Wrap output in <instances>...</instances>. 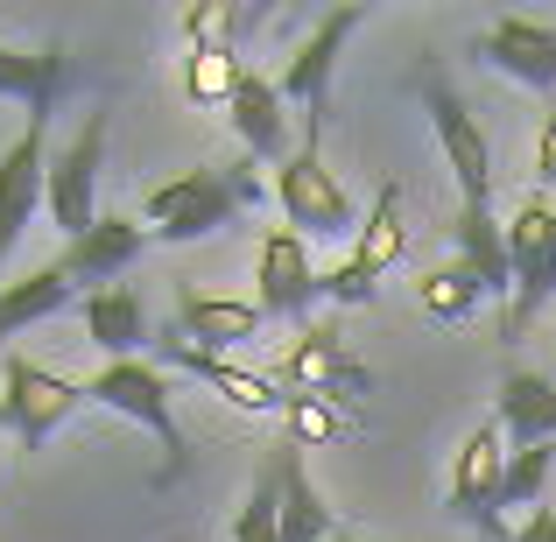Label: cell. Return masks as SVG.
<instances>
[{
	"instance_id": "cb8c5ba5",
	"label": "cell",
	"mask_w": 556,
	"mask_h": 542,
	"mask_svg": "<svg viewBox=\"0 0 556 542\" xmlns=\"http://www.w3.org/2000/svg\"><path fill=\"white\" fill-rule=\"evenodd\" d=\"M402 247H408V226H402V184H380L374 212L359 218V232H353V261H359L367 275H388L394 261H402Z\"/></svg>"
},
{
	"instance_id": "f1b7e54d",
	"label": "cell",
	"mask_w": 556,
	"mask_h": 542,
	"mask_svg": "<svg viewBox=\"0 0 556 542\" xmlns=\"http://www.w3.org/2000/svg\"><path fill=\"white\" fill-rule=\"evenodd\" d=\"M232 542H282V501H275V472H268V465L254 472L247 507L232 515Z\"/></svg>"
},
{
	"instance_id": "9c48e42d",
	"label": "cell",
	"mask_w": 556,
	"mask_h": 542,
	"mask_svg": "<svg viewBox=\"0 0 556 542\" xmlns=\"http://www.w3.org/2000/svg\"><path fill=\"white\" fill-rule=\"evenodd\" d=\"M317 297H325V275L311 268V240H296L289 226L261 232V254H254V303H261V317L303 325Z\"/></svg>"
},
{
	"instance_id": "4fadbf2b",
	"label": "cell",
	"mask_w": 556,
	"mask_h": 542,
	"mask_svg": "<svg viewBox=\"0 0 556 542\" xmlns=\"http://www.w3.org/2000/svg\"><path fill=\"white\" fill-rule=\"evenodd\" d=\"M141 247H149V226L141 218H99L92 232H78V240H64V254H56V268H64L71 289H85V297H99V289H113L127 268L141 261Z\"/></svg>"
},
{
	"instance_id": "ac0fdd59",
	"label": "cell",
	"mask_w": 556,
	"mask_h": 542,
	"mask_svg": "<svg viewBox=\"0 0 556 542\" xmlns=\"http://www.w3.org/2000/svg\"><path fill=\"white\" fill-rule=\"evenodd\" d=\"M451 261L486 282V297H507L515 303V261H507V226L493 218V204H458L451 218Z\"/></svg>"
},
{
	"instance_id": "4dcf8cb0",
	"label": "cell",
	"mask_w": 556,
	"mask_h": 542,
	"mask_svg": "<svg viewBox=\"0 0 556 542\" xmlns=\"http://www.w3.org/2000/svg\"><path fill=\"white\" fill-rule=\"evenodd\" d=\"M535 184H556V106L535 127Z\"/></svg>"
},
{
	"instance_id": "1f68e13d",
	"label": "cell",
	"mask_w": 556,
	"mask_h": 542,
	"mask_svg": "<svg viewBox=\"0 0 556 542\" xmlns=\"http://www.w3.org/2000/svg\"><path fill=\"white\" fill-rule=\"evenodd\" d=\"M515 542H556V507H535V515L515 529Z\"/></svg>"
},
{
	"instance_id": "44dd1931",
	"label": "cell",
	"mask_w": 556,
	"mask_h": 542,
	"mask_svg": "<svg viewBox=\"0 0 556 542\" xmlns=\"http://www.w3.org/2000/svg\"><path fill=\"white\" fill-rule=\"evenodd\" d=\"M275 380H282V388H296V394H331V402H339V388L345 394L367 388V374L353 366V353H345L331 331H303V339L282 353V374H275Z\"/></svg>"
},
{
	"instance_id": "7402d4cb",
	"label": "cell",
	"mask_w": 556,
	"mask_h": 542,
	"mask_svg": "<svg viewBox=\"0 0 556 542\" xmlns=\"http://www.w3.org/2000/svg\"><path fill=\"white\" fill-rule=\"evenodd\" d=\"M85 339L106 360H141V345H149V311H141L135 289L113 282V289H99V297H85Z\"/></svg>"
},
{
	"instance_id": "ffe728a7",
	"label": "cell",
	"mask_w": 556,
	"mask_h": 542,
	"mask_svg": "<svg viewBox=\"0 0 556 542\" xmlns=\"http://www.w3.org/2000/svg\"><path fill=\"white\" fill-rule=\"evenodd\" d=\"M64 85H71L64 42H42V50H8V42H0V99H22L28 121H50Z\"/></svg>"
},
{
	"instance_id": "7a4b0ae2",
	"label": "cell",
	"mask_w": 556,
	"mask_h": 542,
	"mask_svg": "<svg viewBox=\"0 0 556 542\" xmlns=\"http://www.w3.org/2000/svg\"><path fill=\"white\" fill-rule=\"evenodd\" d=\"M85 402L141 423V430L163 444V472H155V487H177V479L190 472V437L177 423V402H169V366L163 360H106L92 380H85Z\"/></svg>"
},
{
	"instance_id": "f546056e",
	"label": "cell",
	"mask_w": 556,
	"mask_h": 542,
	"mask_svg": "<svg viewBox=\"0 0 556 542\" xmlns=\"http://www.w3.org/2000/svg\"><path fill=\"white\" fill-rule=\"evenodd\" d=\"M374 289H380V275H367L353 254H345L339 268L325 275V297H331V303H374Z\"/></svg>"
},
{
	"instance_id": "ba28073f",
	"label": "cell",
	"mask_w": 556,
	"mask_h": 542,
	"mask_svg": "<svg viewBox=\"0 0 556 542\" xmlns=\"http://www.w3.org/2000/svg\"><path fill=\"white\" fill-rule=\"evenodd\" d=\"M359 28H367V8H359V0H345V8L317 14V28L296 42V56L282 64L275 92H282V99H296V106H303V121H331V71H339L345 42H353Z\"/></svg>"
},
{
	"instance_id": "9a60e30c",
	"label": "cell",
	"mask_w": 556,
	"mask_h": 542,
	"mask_svg": "<svg viewBox=\"0 0 556 542\" xmlns=\"http://www.w3.org/2000/svg\"><path fill=\"white\" fill-rule=\"evenodd\" d=\"M261 331V303H232V297H204V289H177V325L163 339L198 345V353H240L247 339Z\"/></svg>"
},
{
	"instance_id": "e0dca14e",
	"label": "cell",
	"mask_w": 556,
	"mask_h": 542,
	"mask_svg": "<svg viewBox=\"0 0 556 542\" xmlns=\"http://www.w3.org/2000/svg\"><path fill=\"white\" fill-rule=\"evenodd\" d=\"M268 472H275V501H282V542H331L339 535V521H331V507H325V493H317L296 444H275Z\"/></svg>"
},
{
	"instance_id": "d6a6232c",
	"label": "cell",
	"mask_w": 556,
	"mask_h": 542,
	"mask_svg": "<svg viewBox=\"0 0 556 542\" xmlns=\"http://www.w3.org/2000/svg\"><path fill=\"white\" fill-rule=\"evenodd\" d=\"M479 542H515V535H507V529H486V535H479Z\"/></svg>"
},
{
	"instance_id": "30bf717a",
	"label": "cell",
	"mask_w": 556,
	"mask_h": 542,
	"mask_svg": "<svg viewBox=\"0 0 556 542\" xmlns=\"http://www.w3.org/2000/svg\"><path fill=\"white\" fill-rule=\"evenodd\" d=\"M501 479H507V451H501V423H479L472 437L458 444L451 458V487H444V507L458 521H472L479 535L501 529Z\"/></svg>"
},
{
	"instance_id": "5bb4252c",
	"label": "cell",
	"mask_w": 556,
	"mask_h": 542,
	"mask_svg": "<svg viewBox=\"0 0 556 542\" xmlns=\"http://www.w3.org/2000/svg\"><path fill=\"white\" fill-rule=\"evenodd\" d=\"M163 360H169V374L204 380L212 394H226V402H232V408H247V416H282V408H289V394H282V380H275V374L232 366V360L198 353V345H177V339H163Z\"/></svg>"
},
{
	"instance_id": "484cf974",
	"label": "cell",
	"mask_w": 556,
	"mask_h": 542,
	"mask_svg": "<svg viewBox=\"0 0 556 542\" xmlns=\"http://www.w3.org/2000/svg\"><path fill=\"white\" fill-rule=\"evenodd\" d=\"M345 430H353V416H345L331 394H289V408H282V444H296V451H331Z\"/></svg>"
},
{
	"instance_id": "836d02e7",
	"label": "cell",
	"mask_w": 556,
	"mask_h": 542,
	"mask_svg": "<svg viewBox=\"0 0 556 542\" xmlns=\"http://www.w3.org/2000/svg\"><path fill=\"white\" fill-rule=\"evenodd\" d=\"M331 542H367V535H345V529H339V535H331Z\"/></svg>"
},
{
	"instance_id": "277c9868",
	"label": "cell",
	"mask_w": 556,
	"mask_h": 542,
	"mask_svg": "<svg viewBox=\"0 0 556 542\" xmlns=\"http://www.w3.org/2000/svg\"><path fill=\"white\" fill-rule=\"evenodd\" d=\"M78 408H85V388H78V380L36 366L28 353H8V360H0V430H8L22 451L50 444V437L78 416Z\"/></svg>"
},
{
	"instance_id": "4316f807",
	"label": "cell",
	"mask_w": 556,
	"mask_h": 542,
	"mask_svg": "<svg viewBox=\"0 0 556 542\" xmlns=\"http://www.w3.org/2000/svg\"><path fill=\"white\" fill-rule=\"evenodd\" d=\"M240 56L232 50H190L184 56V92L198 99V106H226L232 99V85H240Z\"/></svg>"
},
{
	"instance_id": "7c38bea8",
	"label": "cell",
	"mask_w": 556,
	"mask_h": 542,
	"mask_svg": "<svg viewBox=\"0 0 556 542\" xmlns=\"http://www.w3.org/2000/svg\"><path fill=\"white\" fill-rule=\"evenodd\" d=\"M472 56L486 71H501V78L529 85V92H556V28L535 22V14H501V22L486 28V36L472 42Z\"/></svg>"
},
{
	"instance_id": "2e32d148",
	"label": "cell",
	"mask_w": 556,
	"mask_h": 542,
	"mask_svg": "<svg viewBox=\"0 0 556 542\" xmlns=\"http://www.w3.org/2000/svg\"><path fill=\"white\" fill-rule=\"evenodd\" d=\"M226 121H232V135L247 141V163H275L282 169L289 155V121H282V92H275V78H261V71H240V85H232V99H226Z\"/></svg>"
},
{
	"instance_id": "8992f818",
	"label": "cell",
	"mask_w": 556,
	"mask_h": 542,
	"mask_svg": "<svg viewBox=\"0 0 556 542\" xmlns=\"http://www.w3.org/2000/svg\"><path fill=\"white\" fill-rule=\"evenodd\" d=\"M106 127H113V106H92L85 127L50 155V184H42V212L64 226V240L99 226V169H106Z\"/></svg>"
},
{
	"instance_id": "83f0119b",
	"label": "cell",
	"mask_w": 556,
	"mask_h": 542,
	"mask_svg": "<svg viewBox=\"0 0 556 542\" xmlns=\"http://www.w3.org/2000/svg\"><path fill=\"white\" fill-rule=\"evenodd\" d=\"M556 472V444H529V451H507V479H501V507H535Z\"/></svg>"
},
{
	"instance_id": "d6986e66",
	"label": "cell",
	"mask_w": 556,
	"mask_h": 542,
	"mask_svg": "<svg viewBox=\"0 0 556 542\" xmlns=\"http://www.w3.org/2000/svg\"><path fill=\"white\" fill-rule=\"evenodd\" d=\"M493 423H501V437H507L515 451L556 444V380H549V374H529V366H515V374L501 380V394H493Z\"/></svg>"
},
{
	"instance_id": "52a82bcc",
	"label": "cell",
	"mask_w": 556,
	"mask_h": 542,
	"mask_svg": "<svg viewBox=\"0 0 556 542\" xmlns=\"http://www.w3.org/2000/svg\"><path fill=\"white\" fill-rule=\"evenodd\" d=\"M416 92H422V113H430L437 149H444V163H451L458 204H493V141H486V127L472 121V106H465L437 71H422Z\"/></svg>"
},
{
	"instance_id": "6da1fadb",
	"label": "cell",
	"mask_w": 556,
	"mask_h": 542,
	"mask_svg": "<svg viewBox=\"0 0 556 542\" xmlns=\"http://www.w3.org/2000/svg\"><path fill=\"white\" fill-rule=\"evenodd\" d=\"M261 198V177L254 163H198L184 169V177L155 184L149 204H141V226H149V240H169V247H190V240H212V232L240 226V212Z\"/></svg>"
},
{
	"instance_id": "603a6c76",
	"label": "cell",
	"mask_w": 556,
	"mask_h": 542,
	"mask_svg": "<svg viewBox=\"0 0 556 542\" xmlns=\"http://www.w3.org/2000/svg\"><path fill=\"white\" fill-rule=\"evenodd\" d=\"M78 303V289L64 282V268H36V275H22V282H0V345L8 339H22L28 325H42V317H56V311H71Z\"/></svg>"
},
{
	"instance_id": "8fae6325",
	"label": "cell",
	"mask_w": 556,
	"mask_h": 542,
	"mask_svg": "<svg viewBox=\"0 0 556 542\" xmlns=\"http://www.w3.org/2000/svg\"><path fill=\"white\" fill-rule=\"evenodd\" d=\"M42 184H50V121H28L22 135L0 149V261L42 212Z\"/></svg>"
},
{
	"instance_id": "3957f363",
	"label": "cell",
	"mask_w": 556,
	"mask_h": 542,
	"mask_svg": "<svg viewBox=\"0 0 556 542\" xmlns=\"http://www.w3.org/2000/svg\"><path fill=\"white\" fill-rule=\"evenodd\" d=\"M275 204H282V218H289L296 240H353L359 232L353 198H345L339 169L325 163L317 141H296V155L275 169Z\"/></svg>"
},
{
	"instance_id": "5b68a950",
	"label": "cell",
	"mask_w": 556,
	"mask_h": 542,
	"mask_svg": "<svg viewBox=\"0 0 556 542\" xmlns=\"http://www.w3.org/2000/svg\"><path fill=\"white\" fill-rule=\"evenodd\" d=\"M507 261H515V303H507V325L501 339H529L535 311L556 297V204L535 190V198L515 204V218H507Z\"/></svg>"
},
{
	"instance_id": "d4e9b609",
	"label": "cell",
	"mask_w": 556,
	"mask_h": 542,
	"mask_svg": "<svg viewBox=\"0 0 556 542\" xmlns=\"http://www.w3.org/2000/svg\"><path fill=\"white\" fill-rule=\"evenodd\" d=\"M416 297H422V311H430L437 325H465V317L486 303V282H479L465 261H444V268H430L416 282Z\"/></svg>"
}]
</instances>
